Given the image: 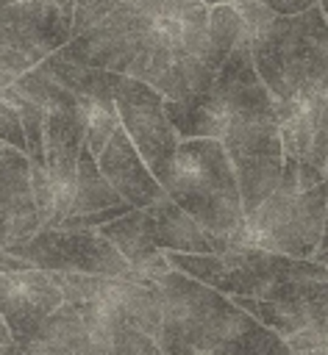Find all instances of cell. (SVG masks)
Here are the masks:
<instances>
[{
  "label": "cell",
  "mask_w": 328,
  "mask_h": 355,
  "mask_svg": "<svg viewBox=\"0 0 328 355\" xmlns=\"http://www.w3.org/2000/svg\"><path fill=\"white\" fill-rule=\"evenodd\" d=\"M206 39L208 8L200 0H125L56 53L183 100L214 86L217 75L203 61Z\"/></svg>",
  "instance_id": "obj_1"
},
{
  "label": "cell",
  "mask_w": 328,
  "mask_h": 355,
  "mask_svg": "<svg viewBox=\"0 0 328 355\" xmlns=\"http://www.w3.org/2000/svg\"><path fill=\"white\" fill-rule=\"evenodd\" d=\"M214 92L228 116L220 141L233 164L245 214H250L278 189L284 172V141L275 116V97L256 72L247 36L220 67Z\"/></svg>",
  "instance_id": "obj_2"
},
{
  "label": "cell",
  "mask_w": 328,
  "mask_h": 355,
  "mask_svg": "<svg viewBox=\"0 0 328 355\" xmlns=\"http://www.w3.org/2000/svg\"><path fill=\"white\" fill-rule=\"evenodd\" d=\"M161 324L156 344L164 355H292L286 341L242 311L228 294L170 269L156 280Z\"/></svg>",
  "instance_id": "obj_3"
},
{
  "label": "cell",
  "mask_w": 328,
  "mask_h": 355,
  "mask_svg": "<svg viewBox=\"0 0 328 355\" xmlns=\"http://www.w3.org/2000/svg\"><path fill=\"white\" fill-rule=\"evenodd\" d=\"M259 78L275 100L309 94L328 72V19L320 6L275 14L256 0H236Z\"/></svg>",
  "instance_id": "obj_4"
},
{
  "label": "cell",
  "mask_w": 328,
  "mask_h": 355,
  "mask_svg": "<svg viewBox=\"0 0 328 355\" xmlns=\"http://www.w3.org/2000/svg\"><path fill=\"white\" fill-rule=\"evenodd\" d=\"M167 194L228 247L239 244L247 214L233 164L220 139H181Z\"/></svg>",
  "instance_id": "obj_5"
},
{
  "label": "cell",
  "mask_w": 328,
  "mask_h": 355,
  "mask_svg": "<svg viewBox=\"0 0 328 355\" xmlns=\"http://www.w3.org/2000/svg\"><path fill=\"white\" fill-rule=\"evenodd\" d=\"M175 272L200 280L228 297H264L284 280H328V269L314 258H292L259 247H231L225 252H164Z\"/></svg>",
  "instance_id": "obj_6"
},
{
  "label": "cell",
  "mask_w": 328,
  "mask_h": 355,
  "mask_svg": "<svg viewBox=\"0 0 328 355\" xmlns=\"http://www.w3.org/2000/svg\"><path fill=\"white\" fill-rule=\"evenodd\" d=\"M325 202L328 180L300 194L275 189L259 208L245 216L236 247H259L292 258H314V252L320 250Z\"/></svg>",
  "instance_id": "obj_7"
},
{
  "label": "cell",
  "mask_w": 328,
  "mask_h": 355,
  "mask_svg": "<svg viewBox=\"0 0 328 355\" xmlns=\"http://www.w3.org/2000/svg\"><path fill=\"white\" fill-rule=\"evenodd\" d=\"M122 324L111 302H64L17 344L25 355H106Z\"/></svg>",
  "instance_id": "obj_8"
},
{
  "label": "cell",
  "mask_w": 328,
  "mask_h": 355,
  "mask_svg": "<svg viewBox=\"0 0 328 355\" xmlns=\"http://www.w3.org/2000/svg\"><path fill=\"white\" fill-rule=\"evenodd\" d=\"M164 94L147 86L145 80L120 75V83L114 89V105L120 114V125L156 175V180L167 189L172 183L175 169V153L181 144V136L175 133L167 108Z\"/></svg>",
  "instance_id": "obj_9"
},
{
  "label": "cell",
  "mask_w": 328,
  "mask_h": 355,
  "mask_svg": "<svg viewBox=\"0 0 328 355\" xmlns=\"http://www.w3.org/2000/svg\"><path fill=\"white\" fill-rule=\"evenodd\" d=\"M6 250H11L14 255L31 261L36 269H44V272H83V275L145 280L120 255V250L97 230L44 227L28 241L11 244Z\"/></svg>",
  "instance_id": "obj_10"
},
{
  "label": "cell",
  "mask_w": 328,
  "mask_h": 355,
  "mask_svg": "<svg viewBox=\"0 0 328 355\" xmlns=\"http://www.w3.org/2000/svg\"><path fill=\"white\" fill-rule=\"evenodd\" d=\"M72 11L75 0H25L0 6L3 19L14 28L36 67L72 39Z\"/></svg>",
  "instance_id": "obj_11"
},
{
  "label": "cell",
  "mask_w": 328,
  "mask_h": 355,
  "mask_svg": "<svg viewBox=\"0 0 328 355\" xmlns=\"http://www.w3.org/2000/svg\"><path fill=\"white\" fill-rule=\"evenodd\" d=\"M64 305L58 283L44 269H25L0 275V316L19 341L42 319Z\"/></svg>",
  "instance_id": "obj_12"
},
{
  "label": "cell",
  "mask_w": 328,
  "mask_h": 355,
  "mask_svg": "<svg viewBox=\"0 0 328 355\" xmlns=\"http://www.w3.org/2000/svg\"><path fill=\"white\" fill-rule=\"evenodd\" d=\"M97 164L106 180L114 186V191L133 208H147L167 197V189L156 180V175L150 172V166L145 164L122 125L106 141L103 153L97 155Z\"/></svg>",
  "instance_id": "obj_13"
},
{
  "label": "cell",
  "mask_w": 328,
  "mask_h": 355,
  "mask_svg": "<svg viewBox=\"0 0 328 355\" xmlns=\"http://www.w3.org/2000/svg\"><path fill=\"white\" fill-rule=\"evenodd\" d=\"M0 208L14 227V244L28 241L42 230V216L31 189V158L25 150L0 141Z\"/></svg>",
  "instance_id": "obj_14"
},
{
  "label": "cell",
  "mask_w": 328,
  "mask_h": 355,
  "mask_svg": "<svg viewBox=\"0 0 328 355\" xmlns=\"http://www.w3.org/2000/svg\"><path fill=\"white\" fill-rule=\"evenodd\" d=\"M142 211L147 219L150 239L161 252H225V250H231L228 241L208 233L170 194Z\"/></svg>",
  "instance_id": "obj_15"
},
{
  "label": "cell",
  "mask_w": 328,
  "mask_h": 355,
  "mask_svg": "<svg viewBox=\"0 0 328 355\" xmlns=\"http://www.w3.org/2000/svg\"><path fill=\"white\" fill-rule=\"evenodd\" d=\"M97 233L106 236L120 250V255L133 266V272L142 275L145 280H158L161 275H167L172 269L167 255L153 244L142 208H131L120 219L97 227Z\"/></svg>",
  "instance_id": "obj_16"
},
{
  "label": "cell",
  "mask_w": 328,
  "mask_h": 355,
  "mask_svg": "<svg viewBox=\"0 0 328 355\" xmlns=\"http://www.w3.org/2000/svg\"><path fill=\"white\" fill-rule=\"evenodd\" d=\"M164 108L181 139H222L225 133L228 116L214 86L183 100H164Z\"/></svg>",
  "instance_id": "obj_17"
},
{
  "label": "cell",
  "mask_w": 328,
  "mask_h": 355,
  "mask_svg": "<svg viewBox=\"0 0 328 355\" xmlns=\"http://www.w3.org/2000/svg\"><path fill=\"white\" fill-rule=\"evenodd\" d=\"M125 200L114 191V186L106 180V175L100 172L97 155L89 150V144L81 150L78 158V175H75V194H72V208L69 216L78 214H95V211H106V208H117ZM131 205V202H128Z\"/></svg>",
  "instance_id": "obj_18"
},
{
  "label": "cell",
  "mask_w": 328,
  "mask_h": 355,
  "mask_svg": "<svg viewBox=\"0 0 328 355\" xmlns=\"http://www.w3.org/2000/svg\"><path fill=\"white\" fill-rule=\"evenodd\" d=\"M39 67L44 72H50L75 97H114V89L120 83V75L117 72L86 67V64H75L69 58H61L58 53L47 55Z\"/></svg>",
  "instance_id": "obj_19"
},
{
  "label": "cell",
  "mask_w": 328,
  "mask_h": 355,
  "mask_svg": "<svg viewBox=\"0 0 328 355\" xmlns=\"http://www.w3.org/2000/svg\"><path fill=\"white\" fill-rule=\"evenodd\" d=\"M242 39H245V22L233 6L220 3L208 8V39H206V53H203L206 67L217 75L225 58L231 55V50Z\"/></svg>",
  "instance_id": "obj_20"
},
{
  "label": "cell",
  "mask_w": 328,
  "mask_h": 355,
  "mask_svg": "<svg viewBox=\"0 0 328 355\" xmlns=\"http://www.w3.org/2000/svg\"><path fill=\"white\" fill-rule=\"evenodd\" d=\"M86 125V144L95 155L103 153L111 133L120 128V114L114 105V97H78Z\"/></svg>",
  "instance_id": "obj_21"
},
{
  "label": "cell",
  "mask_w": 328,
  "mask_h": 355,
  "mask_svg": "<svg viewBox=\"0 0 328 355\" xmlns=\"http://www.w3.org/2000/svg\"><path fill=\"white\" fill-rule=\"evenodd\" d=\"M306 97H309V103L314 108L317 128H314V139H311V147H309L303 161L314 164L317 169H322L328 175V72Z\"/></svg>",
  "instance_id": "obj_22"
},
{
  "label": "cell",
  "mask_w": 328,
  "mask_h": 355,
  "mask_svg": "<svg viewBox=\"0 0 328 355\" xmlns=\"http://www.w3.org/2000/svg\"><path fill=\"white\" fill-rule=\"evenodd\" d=\"M325 180H328V175L322 169H317L314 164H309V161H303L297 155H284V172H281V180H278L281 191L300 194V191L317 189Z\"/></svg>",
  "instance_id": "obj_23"
},
{
  "label": "cell",
  "mask_w": 328,
  "mask_h": 355,
  "mask_svg": "<svg viewBox=\"0 0 328 355\" xmlns=\"http://www.w3.org/2000/svg\"><path fill=\"white\" fill-rule=\"evenodd\" d=\"M0 141L6 144H14L19 150H25V133H22V125H19V116L14 111V105L0 94Z\"/></svg>",
  "instance_id": "obj_24"
},
{
  "label": "cell",
  "mask_w": 328,
  "mask_h": 355,
  "mask_svg": "<svg viewBox=\"0 0 328 355\" xmlns=\"http://www.w3.org/2000/svg\"><path fill=\"white\" fill-rule=\"evenodd\" d=\"M256 3L267 6L275 14H303L317 6V0H256Z\"/></svg>",
  "instance_id": "obj_25"
},
{
  "label": "cell",
  "mask_w": 328,
  "mask_h": 355,
  "mask_svg": "<svg viewBox=\"0 0 328 355\" xmlns=\"http://www.w3.org/2000/svg\"><path fill=\"white\" fill-rule=\"evenodd\" d=\"M25 269H36L31 261L14 255L11 250H0V275H8V272H25Z\"/></svg>",
  "instance_id": "obj_26"
},
{
  "label": "cell",
  "mask_w": 328,
  "mask_h": 355,
  "mask_svg": "<svg viewBox=\"0 0 328 355\" xmlns=\"http://www.w3.org/2000/svg\"><path fill=\"white\" fill-rule=\"evenodd\" d=\"M11 244H14V227H11L8 214L0 208V250H6V247H11Z\"/></svg>",
  "instance_id": "obj_27"
},
{
  "label": "cell",
  "mask_w": 328,
  "mask_h": 355,
  "mask_svg": "<svg viewBox=\"0 0 328 355\" xmlns=\"http://www.w3.org/2000/svg\"><path fill=\"white\" fill-rule=\"evenodd\" d=\"M17 338H14V333H11V327L6 324V319L0 316V344H14Z\"/></svg>",
  "instance_id": "obj_28"
},
{
  "label": "cell",
  "mask_w": 328,
  "mask_h": 355,
  "mask_svg": "<svg viewBox=\"0 0 328 355\" xmlns=\"http://www.w3.org/2000/svg\"><path fill=\"white\" fill-rule=\"evenodd\" d=\"M320 250H328V202H325V222H322V236H320ZM317 250V252H320Z\"/></svg>",
  "instance_id": "obj_29"
},
{
  "label": "cell",
  "mask_w": 328,
  "mask_h": 355,
  "mask_svg": "<svg viewBox=\"0 0 328 355\" xmlns=\"http://www.w3.org/2000/svg\"><path fill=\"white\" fill-rule=\"evenodd\" d=\"M136 355H164V352L158 349V344H156V341H147V344H145V347H142Z\"/></svg>",
  "instance_id": "obj_30"
},
{
  "label": "cell",
  "mask_w": 328,
  "mask_h": 355,
  "mask_svg": "<svg viewBox=\"0 0 328 355\" xmlns=\"http://www.w3.org/2000/svg\"><path fill=\"white\" fill-rule=\"evenodd\" d=\"M295 355H328V344H320L314 349H306V352H295Z\"/></svg>",
  "instance_id": "obj_31"
},
{
  "label": "cell",
  "mask_w": 328,
  "mask_h": 355,
  "mask_svg": "<svg viewBox=\"0 0 328 355\" xmlns=\"http://www.w3.org/2000/svg\"><path fill=\"white\" fill-rule=\"evenodd\" d=\"M314 261H317V263H322V266L328 269V250H320V252H314Z\"/></svg>",
  "instance_id": "obj_32"
},
{
  "label": "cell",
  "mask_w": 328,
  "mask_h": 355,
  "mask_svg": "<svg viewBox=\"0 0 328 355\" xmlns=\"http://www.w3.org/2000/svg\"><path fill=\"white\" fill-rule=\"evenodd\" d=\"M200 3H203V6H206V8H214V6H220V3H222V0H200Z\"/></svg>",
  "instance_id": "obj_33"
},
{
  "label": "cell",
  "mask_w": 328,
  "mask_h": 355,
  "mask_svg": "<svg viewBox=\"0 0 328 355\" xmlns=\"http://www.w3.org/2000/svg\"><path fill=\"white\" fill-rule=\"evenodd\" d=\"M317 6L322 8V14H325V19H328V0H317Z\"/></svg>",
  "instance_id": "obj_34"
},
{
  "label": "cell",
  "mask_w": 328,
  "mask_h": 355,
  "mask_svg": "<svg viewBox=\"0 0 328 355\" xmlns=\"http://www.w3.org/2000/svg\"><path fill=\"white\" fill-rule=\"evenodd\" d=\"M14 3H25V0H0V6H14Z\"/></svg>",
  "instance_id": "obj_35"
},
{
  "label": "cell",
  "mask_w": 328,
  "mask_h": 355,
  "mask_svg": "<svg viewBox=\"0 0 328 355\" xmlns=\"http://www.w3.org/2000/svg\"><path fill=\"white\" fill-rule=\"evenodd\" d=\"M222 3H228V6H233V3H236V0H222Z\"/></svg>",
  "instance_id": "obj_36"
}]
</instances>
